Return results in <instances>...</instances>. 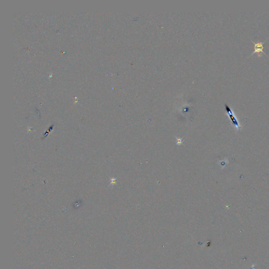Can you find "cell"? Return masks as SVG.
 <instances>
[{"label":"cell","instance_id":"cell-1","mask_svg":"<svg viewBox=\"0 0 269 269\" xmlns=\"http://www.w3.org/2000/svg\"><path fill=\"white\" fill-rule=\"evenodd\" d=\"M225 109L226 113L228 114V116L229 117L230 119L231 122H232V123L234 125L235 127L237 128V130H239L241 128V126L240 125L237 119L235 117V114L233 113L232 110H231V108L229 106H228L226 104H225Z\"/></svg>","mask_w":269,"mask_h":269},{"label":"cell","instance_id":"cell-2","mask_svg":"<svg viewBox=\"0 0 269 269\" xmlns=\"http://www.w3.org/2000/svg\"><path fill=\"white\" fill-rule=\"evenodd\" d=\"M251 41L252 42V43L254 44V51L251 54V56H252V55L254 54V53H258V57H260V53H262L263 54H265V55H267V54L265 53V52L263 51V48H264V47H263V44L265 43V41L264 42H258V43H255L254 42L252 41V40H251Z\"/></svg>","mask_w":269,"mask_h":269},{"label":"cell","instance_id":"cell-3","mask_svg":"<svg viewBox=\"0 0 269 269\" xmlns=\"http://www.w3.org/2000/svg\"><path fill=\"white\" fill-rule=\"evenodd\" d=\"M177 140H176V144L177 145H182V143H183V139L180 138L176 137Z\"/></svg>","mask_w":269,"mask_h":269}]
</instances>
